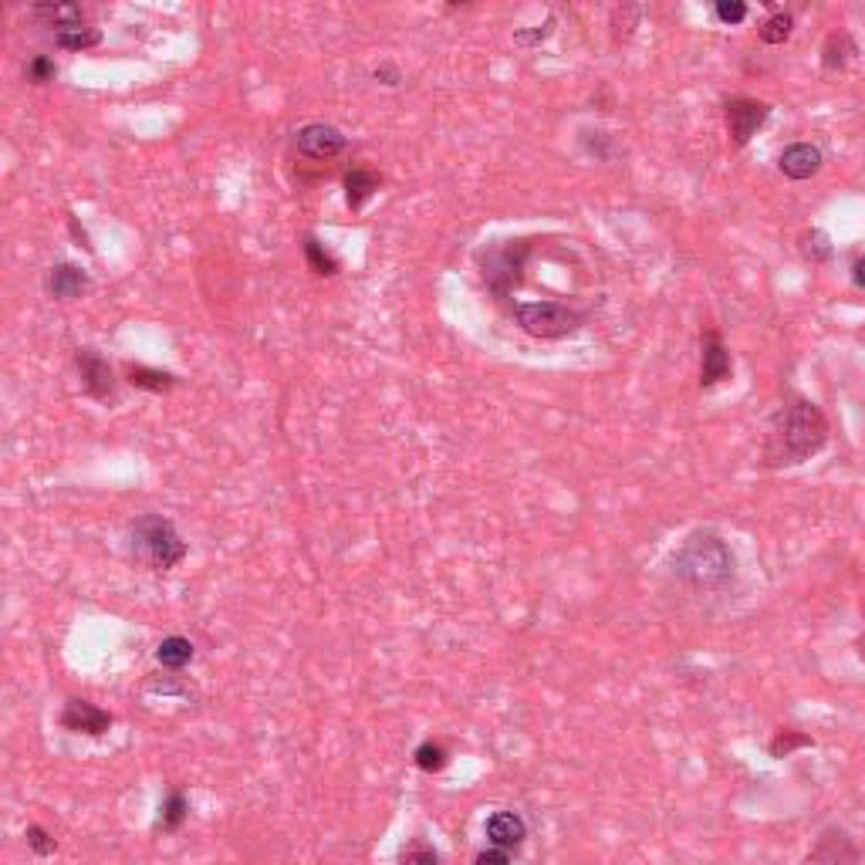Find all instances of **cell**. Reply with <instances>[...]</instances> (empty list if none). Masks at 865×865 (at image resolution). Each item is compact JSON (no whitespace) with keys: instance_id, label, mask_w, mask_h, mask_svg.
<instances>
[{"instance_id":"cell-31","label":"cell","mask_w":865,"mask_h":865,"mask_svg":"<svg viewBox=\"0 0 865 865\" xmlns=\"http://www.w3.org/2000/svg\"><path fill=\"white\" fill-rule=\"evenodd\" d=\"M551 31H555V17H548V21H545V28H534V31H517V34H514V41H517V44H528V48H531V44H541V41H545Z\"/></svg>"},{"instance_id":"cell-13","label":"cell","mask_w":865,"mask_h":865,"mask_svg":"<svg viewBox=\"0 0 865 865\" xmlns=\"http://www.w3.org/2000/svg\"><path fill=\"white\" fill-rule=\"evenodd\" d=\"M822 149L811 146V142H795V146H788L778 159L781 173L788 176V180H811V176H818V169H822Z\"/></svg>"},{"instance_id":"cell-1","label":"cell","mask_w":865,"mask_h":865,"mask_svg":"<svg viewBox=\"0 0 865 865\" xmlns=\"http://www.w3.org/2000/svg\"><path fill=\"white\" fill-rule=\"evenodd\" d=\"M828 443V419L815 403L795 399L781 406L768 423V440H764V463L774 470L798 467L822 453Z\"/></svg>"},{"instance_id":"cell-30","label":"cell","mask_w":865,"mask_h":865,"mask_svg":"<svg viewBox=\"0 0 865 865\" xmlns=\"http://www.w3.org/2000/svg\"><path fill=\"white\" fill-rule=\"evenodd\" d=\"M713 11H717V17L724 24H740L747 17V4H740V0H720Z\"/></svg>"},{"instance_id":"cell-14","label":"cell","mask_w":865,"mask_h":865,"mask_svg":"<svg viewBox=\"0 0 865 865\" xmlns=\"http://www.w3.org/2000/svg\"><path fill=\"white\" fill-rule=\"evenodd\" d=\"M48 291L58 301H75L88 291V274L75 264H58L48 274Z\"/></svg>"},{"instance_id":"cell-15","label":"cell","mask_w":865,"mask_h":865,"mask_svg":"<svg viewBox=\"0 0 865 865\" xmlns=\"http://www.w3.org/2000/svg\"><path fill=\"white\" fill-rule=\"evenodd\" d=\"M855 55H859V44L852 41V34L849 31H832L825 38V48H822V68L825 71H842Z\"/></svg>"},{"instance_id":"cell-3","label":"cell","mask_w":865,"mask_h":865,"mask_svg":"<svg viewBox=\"0 0 865 865\" xmlns=\"http://www.w3.org/2000/svg\"><path fill=\"white\" fill-rule=\"evenodd\" d=\"M129 551L153 572H169L186 558V541L163 514H142L129 528Z\"/></svg>"},{"instance_id":"cell-34","label":"cell","mask_w":865,"mask_h":865,"mask_svg":"<svg viewBox=\"0 0 865 865\" xmlns=\"http://www.w3.org/2000/svg\"><path fill=\"white\" fill-rule=\"evenodd\" d=\"M852 281H855V288L865 291V257H859V261L852 264Z\"/></svg>"},{"instance_id":"cell-12","label":"cell","mask_w":865,"mask_h":865,"mask_svg":"<svg viewBox=\"0 0 865 865\" xmlns=\"http://www.w3.org/2000/svg\"><path fill=\"white\" fill-rule=\"evenodd\" d=\"M484 835L494 849L514 852V849H521L524 838H528V825H524V818L517 815V811H494L484 825Z\"/></svg>"},{"instance_id":"cell-9","label":"cell","mask_w":865,"mask_h":865,"mask_svg":"<svg viewBox=\"0 0 865 865\" xmlns=\"http://www.w3.org/2000/svg\"><path fill=\"white\" fill-rule=\"evenodd\" d=\"M75 365H78V372H82V386H85V392L88 396H95V399H112V392H115V372H112V365L102 359V355H98L95 349H78L75 352Z\"/></svg>"},{"instance_id":"cell-29","label":"cell","mask_w":865,"mask_h":865,"mask_svg":"<svg viewBox=\"0 0 865 865\" xmlns=\"http://www.w3.org/2000/svg\"><path fill=\"white\" fill-rule=\"evenodd\" d=\"M403 865H440V859H436V852L430 845L416 842V845H409V849H403Z\"/></svg>"},{"instance_id":"cell-26","label":"cell","mask_w":865,"mask_h":865,"mask_svg":"<svg viewBox=\"0 0 865 865\" xmlns=\"http://www.w3.org/2000/svg\"><path fill=\"white\" fill-rule=\"evenodd\" d=\"M798 747H815V740L808 734H798V730H778L771 740V757H791Z\"/></svg>"},{"instance_id":"cell-33","label":"cell","mask_w":865,"mask_h":865,"mask_svg":"<svg viewBox=\"0 0 865 865\" xmlns=\"http://www.w3.org/2000/svg\"><path fill=\"white\" fill-rule=\"evenodd\" d=\"M376 82L389 85V88H396L399 82H403V75H399V68H396V65H379V68H376Z\"/></svg>"},{"instance_id":"cell-18","label":"cell","mask_w":865,"mask_h":865,"mask_svg":"<svg viewBox=\"0 0 865 865\" xmlns=\"http://www.w3.org/2000/svg\"><path fill=\"white\" fill-rule=\"evenodd\" d=\"M34 17H41V21H48V28H71V24H82V7L78 4H38L31 7Z\"/></svg>"},{"instance_id":"cell-24","label":"cell","mask_w":865,"mask_h":865,"mask_svg":"<svg viewBox=\"0 0 865 865\" xmlns=\"http://www.w3.org/2000/svg\"><path fill=\"white\" fill-rule=\"evenodd\" d=\"M413 761H416L419 771L436 774V771L447 768V751H443V744H436V740H423V744L416 747Z\"/></svg>"},{"instance_id":"cell-11","label":"cell","mask_w":865,"mask_h":865,"mask_svg":"<svg viewBox=\"0 0 865 865\" xmlns=\"http://www.w3.org/2000/svg\"><path fill=\"white\" fill-rule=\"evenodd\" d=\"M61 727L75 730V734L102 737L105 730L112 727V713H105L102 707H95V703H88V700H68L65 710H61Z\"/></svg>"},{"instance_id":"cell-2","label":"cell","mask_w":865,"mask_h":865,"mask_svg":"<svg viewBox=\"0 0 865 865\" xmlns=\"http://www.w3.org/2000/svg\"><path fill=\"white\" fill-rule=\"evenodd\" d=\"M673 572L697 592H724L737 578V558L717 531H693L676 551Z\"/></svg>"},{"instance_id":"cell-7","label":"cell","mask_w":865,"mask_h":865,"mask_svg":"<svg viewBox=\"0 0 865 865\" xmlns=\"http://www.w3.org/2000/svg\"><path fill=\"white\" fill-rule=\"evenodd\" d=\"M771 115V105L768 102H757V98H730L727 102V132H730V142L734 146H747L757 129L768 122Z\"/></svg>"},{"instance_id":"cell-22","label":"cell","mask_w":865,"mask_h":865,"mask_svg":"<svg viewBox=\"0 0 865 865\" xmlns=\"http://www.w3.org/2000/svg\"><path fill=\"white\" fill-rule=\"evenodd\" d=\"M791 31H795V17H791L788 11H778L761 24L757 38H761L764 44H784L791 38Z\"/></svg>"},{"instance_id":"cell-27","label":"cell","mask_w":865,"mask_h":865,"mask_svg":"<svg viewBox=\"0 0 865 865\" xmlns=\"http://www.w3.org/2000/svg\"><path fill=\"white\" fill-rule=\"evenodd\" d=\"M24 838H28V845H31L34 855H51V852L58 849V842H55V838H51L48 832H44L41 825H31L28 832H24Z\"/></svg>"},{"instance_id":"cell-8","label":"cell","mask_w":865,"mask_h":865,"mask_svg":"<svg viewBox=\"0 0 865 865\" xmlns=\"http://www.w3.org/2000/svg\"><path fill=\"white\" fill-rule=\"evenodd\" d=\"M524 254H528V251H521V254L514 257V247L507 244V247H497V251H490V254L484 257V278H487V284H490V288H494L497 294H507V291L514 288V284H521Z\"/></svg>"},{"instance_id":"cell-23","label":"cell","mask_w":865,"mask_h":865,"mask_svg":"<svg viewBox=\"0 0 865 865\" xmlns=\"http://www.w3.org/2000/svg\"><path fill=\"white\" fill-rule=\"evenodd\" d=\"M801 254H805V261L811 264L832 261V240H828L825 230H808V234L801 237Z\"/></svg>"},{"instance_id":"cell-5","label":"cell","mask_w":865,"mask_h":865,"mask_svg":"<svg viewBox=\"0 0 865 865\" xmlns=\"http://www.w3.org/2000/svg\"><path fill=\"white\" fill-rule=\"evenodd\" d=\"M862 862H865L862 845L842 825H828L805 855V865H862Z\"/></svg>"},{"instance_id":"cell-19","label":"cell","mask_w":865,"mask_h":865,"mask_svg":"<svg viewBox=\"0 0 865 865\" xmlns=\"http://www.w3.org/2000/svg\"><path fill=\"white\" fill-rule=\"evenodd\" d=\"M55 44H58V48H65V51H85V48L102 44V31L88 28V24H71V28L55 31Z\"/></svg>"},{"instance_id":"cell-32","label":"cell","mask_w":865,"mask_h":865,"mask_svg":"<svg viewBox=\"0 0 865 865\" xmlns=\"http://www.w3.org/2000/svg\"><path fill=\"white\" fill-rule=\"evenodd\" d=\"M474 865H511V859H507L504 849H494V845H490V849H484L477 855Z\"/></svg>"},{"instance_id":"cell-4","label":"cell","mask_w":865,"mask_h":865,"mask_svg":"<svg viewBox=\"0 0 865 865\" xmlns=\"http://www.w3.org/2000/svg\"><path fill=\"white\" fill-rule=\"evenodd\" d=\"M514 321L521 332H528L531 338H565L575 335L582 328V315L568 305H558V301H521L514 305Z\"/></svg>"},{"instance_id":"cell-21","label":"cell","mask_w":865,"mask_h":865,"mask_svg":"<svg viewBox=\"0 0 865 865\" xmlns=\"http://www.w3.org/2000/svg\"><path fill=\"white\" fill-rule=\"evenodd\" d=\"M186 815H190L186 798L180 795V791H169V798L163 801V808H159V822L156 825L163 828V832H176V828L186 822Z\"/></svg>"},{"instance_id":"cell-20","label":"cell","mask_w":865,"mask_h":865,"mask_svg":"<svg viewBox=\"0 0 865 865\" xmlns=\"http://www.w3.org/2000/svg\"><path fill=\"white\" fill-rule=\"evenodd\" d=\"M126 376L136 389H149V392H169L176 386V379L169 376V372L149 369V365H129Z\"/></svg>"},{"instance_id":"cell-28","label":"cell","mask_w":865,"mask_h":865,"mask_svg":"<svg viewBox=\"0 0 865 865\" xmlns=\"http://www.w3.org/2000/svg\"><path fill=\"white\" fill-rule=\"evenodd\" d=\"M58 75V68H55V61L51 58H44V55H38V58H31V65H28V78L34 85H44V82H51V78Z\"/></svg>"},{"instance_id":"cell-25","label":"cell","mask_w":865,"mask_h":865,"mask_svg":"<svg viewBox=\"0 0 865 865\" xmlns=\"http://www.w3.org/2000/svg\"><path fill=\"white\" fill-rule=\"evenodd\" d=\"M305 257H308V267H311V271L321 274V278H332V274H338V261L325 251V247L318 244L315 237H308V240H305Z\"/></svg>"},{"instance_id":"cell-10","label":"cell","mask_w":865,"mask_h":865,"mask_svg":"<svg viewBox=\"0 0 865 865\" xmlns=\"http://www.w3.org/2000/svg\"><path fill=\"white\" fill-rule=\"evenodd\" d=\"M700 349H703V352H700V386L710 389V386H717V382H724V379L730 376V369H734V365H730L727 345L720 342V335L713 332V328H707V332H703Z\"/></svg>"},{"instance_id":"cell-17","label":"cell","mask_w":865,"mask_h":865,"mask_svg":"<svg viewBox=\"0 0 865 865\" xmlns=\"http://www.w3.org/2000/svg\"><path fill=\"white\" fill-rule=\"evenodd\" d=\"M156 659H159V666H166V670H183V666L193 663V642L183 639V636H169V639L159 642Z\"/></svg>"},{"instance_id":"cell-16","label":"cell","mask_w":865,"mask_h":865,"mask_svg":"<svg viewBox=\"0 0 865 865\" xmlns=\"http://www.w3.org/2000/svg\"><path fill=\"white\" fill-rule=\"evenodd\" d=\"M379 183L382 180L376 173H369V169H352V173L345 176V203H349L352 210H362L365 200L379 190Z\"/></svg>"},{"instance_id":"cell-6","label":"cell","mask_w":865,"mask_h":865,"mask_svg":"<svg viewBox=\"0 0 865 865\" xmlns=\"http://www.w3.org/2000/svg\"><path fill=\"white\" fill-rule=\"evenodd\" d=\"M345 146H349L345 136L335 126H328V122H308V126H301L294 132V149H298V156L315 159V163L335 159L338 153H345Z\"/></svg>"}]
</instances>
